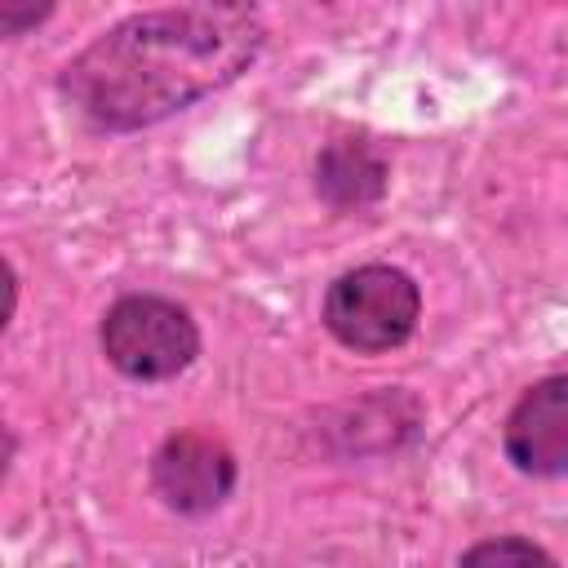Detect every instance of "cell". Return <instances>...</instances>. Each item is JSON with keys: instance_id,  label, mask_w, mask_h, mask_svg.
I'll list each match as a JSON object with an SVG mask.
<instances>
[{"instance_id": "cell-4", "label": "cell", "mask_w": 568, "mask_h": 568, "mask_svg": "<svg viewBox=\"0 0 568 568\" xmlns=\"http://www.w3.org/2000/svg\"><path fill=\"white\" fill-rule=\"evenodd\" d=\"M151 484L178 515H204L226 501L235 484L231 448L209 430H178L151 457Z\"/></svg>"}, {"instance_id": "cell-2", "label": "cell", "mask_w": 568, "mask_h": 568, "mask_svg": "<svg viewBox=\"0 0 568 568\" xmlns=\"http://www.w3.org/2000/svg\"><path fill=\"white\" fill-rule=\"evenodd\" d=\"M417 315H422L417 284L399 266H382V262H368V266L337 275L328 297H324L328 333L359 355L404 346L417 328Z\"/></svg>"}, {"instance_id": "cell-6", "label": "cell", "mask_w": 568, "mask_h": 568, "mask_svg": "<svg viewBox=\"0 0 568 568\" xmlns=\"http://www.w3.org/2000/svg\"><path fill=\"white\" fill-rule=\"evenodd\" d=\"M386 169L364 142H333L315 164V191L333 209H364L382 195Z\"/></svg>"}, {"instance_id": "cell-8", "label": "cell", "mask_w": 568, "mask_h": 568, "mask_svg": "<svg viewBox=\"0 0 568 568\" xmlns=\"http://www.w3.org/2000/svg\"><path fill=\"white\" fill-rule=\"evenodd\" d=\"M53 13V0H0V31L22 36L27 27H40Z\"/></svg>"}, {"instance_id": "cell-5", "label": "cell", "mask_w": 568, "mask_h": 568, "mask_svg": "<svg viewBox=\"0 0 568 568\" xmlns=\"http://www.w3.org/2000/svg\"><path fill=\"white\" fill-rule=\"evenodd\" d=\"M506 457L524 475H568V377H541L506 417Z\"/></svg>"}, {"instance_id": "cell-7", "label": "cell", "mask_w": 568, "mask_h": 568, "mask_svg": "<svg viewBox=\"0 0 568 568\" xmlns=\"http://www.w3.org/2000/svg\"><path fill=\"white\" fill-rule=\"evenodd\" d=\"M501 564V559H524V564H532V559H541V564H550L555 555L550 550H541L537 541H524V537H501V541H479V546H470L466 555H462V564Z\"/></svg>"}, {"instance_id": "cell-3", "label": "cell", "mask_w": 568, "mask_h": 568, "mask_svg": "<svg viewBox=\"0 0 568 568\" xmlns=\"http://www.w3.org/2000/svg\"><path fill=\"white\" fill-rule=\"evenodd\" d=\"M102 355L133 382H164L200 355V328L178 302L129 293L102 315Z\"/></svg>"}, {"instance_id": "cell-1", "label": "cell", "mask_w": 568, "mask_h": 568, "mask_svg": "<svg viewBox=\"0 0 568 568\" xmlns=\"http://www.w3.org/2000/svg\"><path fill=\"white\" fill-rule=\"evenodd\" d=\"M262 44L257 0H191L115 22L62 67L58 89L102 129H142L231 84Z\"/></svg>"}]
</instances>
